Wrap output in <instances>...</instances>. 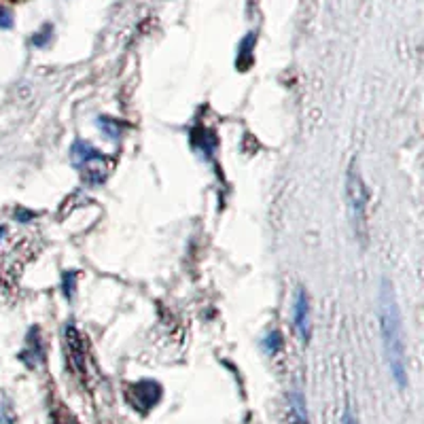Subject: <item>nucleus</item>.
Here are the masks:
<instances>
[{
  "mask_svg": "<svg viewBox=\"0 0 424 424\" xmlns=\"http://www.w3.org/2000/svg\"><path fill=\"white\" fill-rule=\"evenodd\" d=\"M261 346H263V350H266L268 354H276V352L282 348V335H280L278 331H270V333L263 337Z\"/></svg>",
  "mask_w": 424,
  "mask_h": 424,
  "instance_id": "6e6552de",
  "label": "nucleus"
},
{
  "mask_svg": "<svg viewBox=\"0 0 424 424\" xmlns=\"http://www.w3.org/2000/svg\"><path fill=\"white\" fill-rule=\"evenodd\" d=\"M75 278H77L75 272H66L64 274V295L68 299H73V295H75Z\"/></svg>",
  "mask_w": 424,
  "mask_h": 424,
  "instance_id": "f8f14e48",
  "label": "nucleus"
},
{
  "mask_svg": "<svg viewBox=\"0 0 424 424\" xmlns=\"http://www.w3.org/2000/svg\"><path fill=\"white\" fill-rule=\"evenodd\" d=\"M0 28H3V30L13 28V13L3 5H0Z\"/></svg>",
  "mask_w": 424,
  "mask_h": 424,
  "instance_id": "9b49d317",
  "label": "nucleus"
},
{
  "mask_svg": "<svg viewBox=\"0 0 424 424\" xmlns=\"http://www.w3.org/2000/svg\"><path fill=\"white\" fill-rule=\"evenodd\" d=\"M289 422L291 424H310L308 422V411H306V403L301 392H291L289 397Z\"/></svg>",
  "mask_w": 424,
  "mask_h": 424,
  "instance_id": "423d86ee",
  "label": "nucleus"
},
{
  "mask_svg": "<svg viewBox=\"0 0 424 424\" xmlns=\"http://www.w3.org/2000/svg\"><path fill=\"white\" fill-rule=\"evenodd\" d=\"M32 217H35L32 212H26V210H18V212H15V219H18V221H30Z\"/></svg>",
  "mask_w": 424,
  "mask_h": 424,
  "instance_id": "ddd939ff",
  "label": "nucleus"
},
{
  "mask_svg": "<svg viewBox=\"0 0 424 424\" xmlns=\"http://www.w3.org/2000/svg\"><path fill=\"white\" fill-rule=\"evenodd\" d=\"M293 320L297 327V333L304 342H310V333H312V323H310V299L304 287L297 289L295 295V304H293Z\"/></svg>",
  "mask_w": 424,
  "mask_h": 424,
  "instance_id": "7ed1b4c3",
  "label": "nucleus"
},
{
  "mask_svg": "<svg viewBox=\"0 0 424 424\" xmlns=\"http://www.w3.org/2000/svg\"><path fill=\"white\" fill-rule=\"evenodd\" d=\"M0 424H7V420H5V413H3V409H0Z\"/></svg>",
  "mask_w": 424,
  "mask_h": 424,
  "instance_id": "2eb2a0df",
  "label": "nucleus"
},
{
  "mask_svg": "<svg viewBox=\"0 0 424 424\" xmlns=\"http://www.w3.org/2000/svg\"><path fill=\"white\" fill-rule=\"evenodd\" d=\"M70 157L75 161L77 168H85L89 166L92 161H102L104 155L92 144V142H83V140H77L70 149Z\"/></svg>",
  "mask_w": 424,
  "mask_h": 424,
  "instance_id": "39448f33",
  "label": "nucleus"
},
{
  "mask_svg": "<svg viewBox=\"0 0 424 424\" xmlns=\"http://www.w3.org/2000/svg\"><path fill=\"white\" fill-rule=\"evenodd\" d=\"M5 232H7L5 227H0V238H3V236H5Z\"/></svg>",
  "mask_w": 424,
  "mask_h": 424,
  "instance_id": "dca6fc26",
  "label": "nucleus"
},
{
  "mask_svg": "<svg viewBox=\"0 0 424 424\" xmlns=\"http://www.w3.org/2000/svg\"><path fill=\"white\" fill-rule=\"evenodd\" d=\"M380 331H382V346L386 354L388 369L397 382L399 388H405L407 384V361H405V344H403V325H401V312L394 297V289L388 280H382L380 285Z\"/></svg>",
  "mask_w": 424,
  "mask_h": 424,
  "instance_id": "f257e3e1",
  "label": "nucleus"
},
{
  "mask_svg": "<svg viewBox=\"0 0 424 424\" xmlns=\"http://www.w3.org/2000/svg\"><path fill=\"white\" fill-rule=\"evenodd\" d=\"M132 392H134V405L140 407L142 411L151 409V407L159 401V397H161L159 384H157V382H151V380L138 382V384L132 388Z\"/></svg>",
  "mask_w": 424,
  "mask_h": 424,
  "instance_id": "20e7f679",
  "label": "nucleus"
},
{
  "mask_svg": "<svg viewBox=\"0 0 424 424\" xmlns=\"http://www.w3.org/2000/svg\"><path fill=\"white\" fill-rule=\"evenodd\" d=\"M96 125H98L100 132H102L106 138H111V140H117V138L121 136V123H119L117 119H113V117L100 115V117H96Z\"/></svg>",
  "mask_w": 424,
  "mask_h": 424,
  "instance_id": "0eeeda50",
  "label": "nucleus"
},
{
  "mask_svg": "<svg viewBox=\"0 0 424 424\" xmlns=\"http://www.w3.org/2000/svg\"><path fill=\"white\" fill-rule=\"evenodd\" d=\"M51 35H54V26L45 24V26H43V28L32 37V45H35V47H45V45H49Z\"/></svg>",
  "mask_w": 424,
  "mask_h": 424,
  "instance_id": "1a4fd4ad",
  "label": "nucleus"
},
{
  "mask_svg": "<svg viewBox=\"0 0 424 424\" xmlns=\"http://www.w3.org/2000/svg\"><path fill=\"white\" fill-rule=\"evenodd\" d=\"M251 43H253V37L249 35V37L242 41V47H240V54H238V62H247V64L251 62V47H253Z\"/></svg>",
  "mask_w": 424,
  "mask_h": 424,
  "instance_id": "9d476101",
  "label": "nucleus"
},
{
  "mask_svg": "<svg viewBox=\"0 0 424 424\" xmlns=\"http://www.w3.org/2000/svg\"><path fill=\"white\" fill-rule=\"evenodd\" d=\"M344 424H358V422H356V418H354L350 411H346V413H344Z\"/></svg>",
  "mask_w": 424,
  "mask_h": 424,
  "instance_id": "4468645a",
  "label": "nucleus"
},
{
  "mask_svg": "<svg viewBox=\"0 0 424 424\" xmlns=\"http://www.w3.org/2000/svg\"><path fill=\"white\" fill-rule=\"evenodd\" d=\"M346 197H348V210H350V221L354 236L365 244L367 242V204L369 193L361 178V172L356 168V161L350 163L346 174Z\"/></svg>",
  "mask_w": 424,
  "mask_h": 424,
  "instance_id": "f03ea898",
  "label": "nucleus"
}]
</instances>
